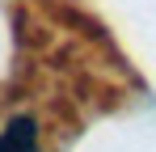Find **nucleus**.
<instances>
[{
    "mask_svg": "<svg viewBox=\"0 0 156 152\" xmlns=\"http://www.w3.org/2000/svg\"><path fill=\"white\" fill-rule=\"evenodd\" d=\"M0 152H42V131L34 114H13L0 127Z\"/></svg>",
    "mask_w": 156,
    "mask_h": 152,
    "instance_id": "nucleus-1",
    "label": "nucleus"
}]
</instances>
